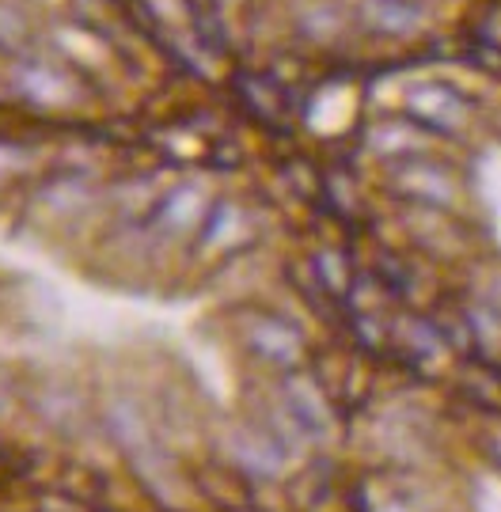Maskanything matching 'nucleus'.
I'll list each match as a JSON object with an SVG mask.
<instances>
[{
	"mask_svg": "<svg viewBox=\"0 0 501 512\" xmlns=\"http://www.w3.org/2000/svg\"><path fill=\"white\" fill-rule=\"evenodd\" d=\"M240 228V209L236 205H217L209 209V220H205V243H228V236Z\"/></svg>",
	"mask_w": 501,
	"mask_h": 512,
	"instance_id": "0eeeda50",
	"label": "nucleus"
},
{
	"mask_svg": "<svg viewBox=\"0 0 501 512\" xmlns=\"http://www.w3.org/2000/svg\"><path fill=\"white\" fill-rule=\"evenodd\" d=\"M247 342H251V349L259 353L262 361L281 365V368L300 365V357H304V342H300V334L293 327L278 323V319H259V323H251Z\"/></svg>",
	"mask_w": 501,
	"mask_h": 512,
	"instance_id": "7ed1b4c3",
	"label": "nucleus"
},
{
	"mask_svg": "<svg viewBox=\"0 0 501 512\" xmlns=\"http://www.w3.org/2000/svg\"><path fill=\"white\" fill-rule=\"evenodd\" d=\"M205 209V194L198 186H179L164 205H160V220H164L167 228H175V232H183L190 228L194 220L202 217Z\"/></svg>",
	"mask_w": 501,
	"mask_h": 512,
	"instance_id": "423d86ee",
	"label": "nucleus"
},
{
	"mask_svg": "<svg viewBox=\"0 0 501 512\" xmlns=\"http://www.w3.org/2000/svg\"><path fill=\"white\" fill-rule=\"evenodd\" d=\"M486 308L501 319V274H494L490 277V285H486Z\"/></svg>",
	"mask_w": 501,
	"mask_h": 512,
	"instance_id": "6e6552de",
	"label": "nucleus"
},
{
	"mask_svg": "<svg viewBox=\"0 0 501 512\" xmlns=\"http://www.w3.org/2000/svg\"><path fill=\"white\" fill-rule=\"evenodd\" d=\"M285 410H289L293 425L300 429V437H308V440L331 437V429H334L331 406H327L323 391H319L308 376H289V380H285Z\"/></svg>",
	"mask_w": 501,
	"mask_h": 512,
	"instance_id": "f257e3e1",
	"label": "nucleus"
},
{
	"mask_svg": "<svg viewBox=\"0 0 501 512\" xmlns=\"http://www.w3.org/2000/svg\"><path fill=\"white\" fill-rule=\"evenodd\" d=\"M232 456L247 471H255V475H278L281 471L278 444L270 437H262V433H251V429H236L232 433Z\"/></svg>",
	"mask_w": 501,
	"mask_h": 512,
	"instance_id": "39448f33",
	"label": "nucleus"
},
{
	"mask_svg": "<svg viewBox=\"0 0 501 512\" xmlns=\"http://www.w3.org/2000/svg\"><path fill=\"white\" fill-rule=\"evenodd\" d=\"M361 19L369 23V31L376 35H414L422 23H426V12L410 0H365L361 4Z\"/></svg>",
	"mask_w": 501,
	"mask_h": 512,
	"instance_id": "20e7f679",
	"label": "nucleus"
},
{
	"mask_svg": "<svg viewBox=\"0 0 501 512\" xmlns=\"http://www.w3.org/2000/svg\"><path fill=\"white\" fill-rule=\"evenodd\" d=\"M407 110L422 122V126L452 129L467 118V99L452 92L445 84H422L407 95Z\"/></svg>",
	"mask_w": 501,
	"mask_h": 512,
	"instance_id": "f03ea898",
	"label": "nucleus"
}]
</instances>
